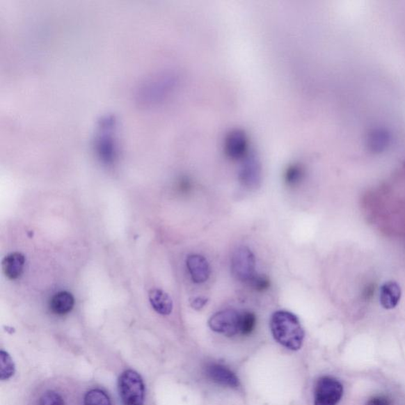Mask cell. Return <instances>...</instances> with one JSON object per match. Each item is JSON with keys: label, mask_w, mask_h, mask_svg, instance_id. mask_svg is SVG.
Instances as JSON below:
<instances>
[{"label": "cell", "mask_w": 405, "mask_h": 405, "mask_svg": "<svg viewBox=\"0 0 405 405\" xmlns=\"http://www.w3.org/2000/svg\"><path fill=\"white\" fill-rule=\"evenodd\" d=\"M270 328L274 339L286 349L298 351L302 348L304 329L299 318L291 312L279 310L271 316Z\"/></svg>", "instance_id": "cell-1"}, {"label": "cell", "mask_w": 405, "mask_h": 405, "mask_svg": "<svg viewBox=\"0 0 405 405\" xmlns=\"http://www.w3.org/2000/svg\"><path fill=\"white\" fill-rule=\"evenodd\" d=\"M119 392L124 405H143L145 387L135 370H125L119 379Z\"/></svg>", "instance_id": "cell-2"}, {"label": "cell", "mask_w": 405, "mask_h": 405, "mask_svg": "<svg viewBox=\"0 0 405 405\" xmlns=\"http://www.w3.org/2000/svg\"><path fill=\"white\" fill-rule=\"evenodd\" d=\"M231 271L237 280L248 283L256 274V258L250 248L239 246L231 257Z\"/></svg>", "instance_id": "cell-3"}, {"label": "cell", "mask_w": 405, "mask_h": 405, "mask_svg": "<svg viewBox=\"0 0 405 405\" xmlns=\"http://www.w3.org/2000/svg\"><path fill=\"white\" fill-rule=\"evenodd\" d=\"M344 387L338 379L328 376L317 381L315 405H337L343 397Z\"/></svg>", "instance_id": "cell-4"}, {"label": "cell", "mask_w": 405, "mask_h": 405, "mask_svg": "<svg viewBox=\"0 0 405 405\" xmlns=\"http://www.w3.org/2000/svg\"><path fill=\"white\" fill-rule=\"evenodd\" d=\"M240 314L233 309H227L213 315L208 326L212 331L225 337H234L239 333Z\"/></svg>", "instance_id": "cell-5"}, {"label": "cell", "mask_w": 405, "mask_h": 405, "mask_svg": "<svg viewBox=\"0 0 405 405\" xmlns=\"http://www.w3.org/2000/svg\"><path fill=\"white\" fill-rule=\"evenodd\" d=\"M186 266L191 279L196 285H201L209 279L211 268L205 257L192 254L186 259Z\"/></svg>", "instance_id": "cell-6"}, {"label": "cell", "mask_w": 405, "mask_h": 405, "mask_svg": "<svg viewBox=\"0 0 405 405\" xmlns=\"http://www.w3.org/2000/svg\"><path fill=\"white\" fill-rule=\"evenodd\" d=\"M206 374L208 379L216 384L230 388L239 386V380L235 374L221 364H211L206 370Z\"/></svg>", "instance_id": "cell-7"}, {"label": "cell", "mask_w": 405, "mask_h": 405, "mask_svg": "<svg viewBox=\"0 0 405 405\" xmlns=\"http://www.w3.org/2000/svg\"><path fill=\"white\" fill-rule=\"evenodd\" d=\"M26 259L20 253L9 254L3 260L2 268L6 277L10 280L19 279L24 271Z\"/></svg>", "instance_id": "cell-8"}, {"label": "cell", "mask_w": 405, "mask_h": 405, "mask_svg": "<svg viewBox=\"0 0 405 405\" xmlns=\"http://www.w3.org/2000/svg\"><path fill=\"white\" fill-rule=\"evenodd\" d=\"M402 289L395 281H388L380 289V303L386 310L395 309L400 302Z\"/></svg>", "instance_id": "cell-9"}, {"label": "cell", "mask_w": 405, "mask_h": 405, "mask_svg": "<svg viewBox=\"0 0 405 405\" xmlns=\"http://www.w3.org/2000/svg\"><path fill=\"white\" fill-rule=\"evenodd\" d=\"M149 300L153 309L161 315H169L173 310V301L170 295L160 289H154L149 293Z\"/></svg>", "instance_id": "cell-10"}, {"label": "cell", "mask_w": 405, "mask_h": 405, "mask_svg": "<svg viewBox=\"0 0 405 405\" xmlns=\"http://www.w3.org/2000/svg\"><path fill=\"white\" fill-rule=\"evenodd\" d=\"M74 305L73 295L68 292H61L51 298L50 308L56 315H65L72 310Z\"/></svg>", "instance_id": "cell-11"}, {"label": "cell", "mask_w": 405, "mask_h": 405, "mask_svg": "<svg viewBox=\"0 0 405 405\" xmlns=\"http://www.w3.org/2000/svg\"><path fill=\"white\" fill-rule=\"evenodd\" d=\"M243 185L248 189H255L260 182V170L256 164H248L243 168L240 175Z\"/></svg>", "instance_id": "cell-12"}, {"label": "cell", "mask_w": 405, "mask_h": 405, "mask_svg": "<svg viewBox=\"0 0 405 405\" xmlns=\"http://www.w3.org/2000/svg\"><path fill=\"white\" fill-rule=\"evenodd\" d=\"M15 374V364L8 353L0 351V379L8 380Z\"/></svg>", "instance_id": "cell-13"}, {"label": "cell", "mask_w": 405, "mask_h": 405, "mask_svg": "<svg viewBox=\"0 0 405 405\" xmlns=\"http://www.w3.org/2000/svg\"><path fill=\"white\" fill-rule=\"evenodd\" d=\"M257 317L251 311L243 312L240 315L239 333L243 335H251L255 329Z\"/></svg>", "instance_id": "cell-14"}, {"label": "cell", "mask_w": 405, "mask_h": 405, "mask_svg": "<svg viewBox=\"0 0 405 405\" xmlns=\"http://www.w3.org/2000/svg\"><path fill=\"white\" fill-rule=\"evenodd\" d=\"M84 405H112V402L105 392L92 390L86 393Z\"/></svg>", "instance_id": "cell-15"}, {"label": "cell", "mask_w": 405, "mask_h": 405, "mask_svg": "<svg viewBox=\"0 0 405 405\" xmlns=\"http://www.w3.org/2000/svg\"><path fill=\"white\" fill-rule=\"evenodd\" d=\"M38 405H65V401L59 393L49 390L40 397Z\"/></svg>", "instance_id": "cell-16"}, {"label": "cell", "mask_w": 405, "mask_h": 405, "mask_svg": "<svg viewBox=\"0 0 405 405\" xmlns=\"http://www.w3.org/2000/svg\"><path fill=\"white\" fill-rule=\"evenodd\" d=\"M251 287L257 292L267 291L271 286L270 280L267 276L263 275H256L248 282Z\"/></svg>", "instance_id": "cell-17"}, {"label": "cell", "mask_w": 405, "mask_h": 405, "mask_svg": "<svg viewBox=\"0 0 405 405\" xmlns=\"http://www.w3.org/2000/svg\"><path fill=\"white\" fill-rule=\"evenodd\" d=\"M302 179V172L296 168L289 170L286 175V182L289 185L298 184Z\"/></svg>", "instance_id": "cell-18"}, {"label": "cell", "mask_w": 405, "mask_h": 405, "mask_svg": "<svg viewBox=\"0 0 405 405\" xmlns=\"http://www.w3.org/2000/svg\"><path fill=\"white\" fill-rule=\"evenodd\" d=\"M366 405H392V402L386 395H375L369 399Z\"/></svg>", "instance_id": "cell-19"}, {"label": "cell", "mask_w": 405, "mask_h": 405, "mask_svg": "<svg viewBox=\"0 0 405 405\" xmlns=\"http://www.w3.org/2000/svg\"><path fill=\"white\" fill-rule=\"evenodd\" d=\"M207 302V299L205 297H196L191 301V306L196 310H200L205 308Z\"/></svg>", "instance_id": "cell-20"}]
</instances>
